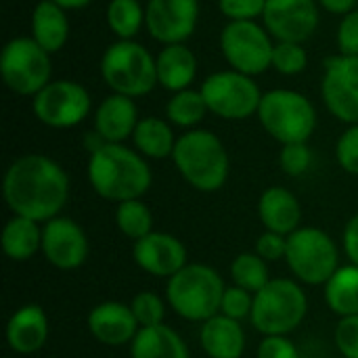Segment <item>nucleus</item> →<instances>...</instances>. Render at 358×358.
I'll use <instances>...</instances> for the list:
<instances>
[{
  "label": "nucleus",
  "mask_w": 358,
  "mask_h": 358,
  "mask_svg": "<svg viewBox=\"0 0 358 358\" xmlns=\"http://www.w3.org/2000/svg\"><path fill=\"white\" fill-rule=\"evenodd\" d=\"M2 193L15 216L48 222L57 218L67 203L69 178L65 170L46 155H23L8 166Z\"/></svg>",
  "instance_id": "f257e3e1"
},
{
  "label": "nucleus",
  "mask_w": 358,
  "mask_h": 358,
  "mask_svg": "<svg viewBox=\"0 0 358 358\" xmlns=\"http://www.w3.org/2000/svg\"><path fill=\"white\" fill-rule=\"evenodd\" d=\"M88 180L96 195L122 203L138 199L149 191L151 170L132 149L120 143H105L90 155Z\"/></svg>",
  "instance_id": "f03ea898"
},
{
  "label": "nucleus",
  "mask_w": 358,
  "mask_h": 358,
  "mask_svg": "<svg viewBox=\"0 0 358 358\" xmlns=\"http://www.w3.org/2000/svg\"><path fill=\"white\" fill-rule=\"evenodd\" d=\"M174 166L182 178L197 191H218L229 176V155L220 138L210 130H191L182 134L172 153Z\"/></svg>",
  "instance_id": "7ed1b4c3"
},
{
  "label": "nucleus",
  "mask_w": 358,
  "mask_h": 358,
  "mask_svg": "<svg viewBox=\"0 0 358 358\" xmlns=\"http://www.w3.org/2000/svg\"><path fill=\"white\" fill-rule=\"evenodd\" d=\"M224 283L220 275L206 264H187L168 281V304L170 308L187 319L206 323L216 317L224 296Z\"/></svg>",
  "instance_id": "20e7f679"
},
{
  "label": "nucleus",
  "mask_w": 358,
  "mask_h": 358,
  "mask_svg": "<svg viewBox=\"0 0 358 358\" xmlns=\"http://www.w3.org/2000/svg\"><path fill=\"white\" fill-rule=\"evenodd\" d=\"M308 300L302 287L292 279H271L254 294L252 325L264 336H287L302 325Z\"/></svg>",
  "instance_id": "39448f33"
},
{
  "label": "nucleus",
  "mask_w": 358,
  "mask_h": 358,
  "mask_svg": "<svg viewBox=\"0 0 358 358\" xmlns=\"http://www.w3.org/2000/svg\"><path fill=\"white\" fill-rule=\"evenodd\" d=\"M258 117L264 130L283 145L306 143L317 126L313 103L296 90H271L262 94Z\"/></svg>",
  "instance_id": "423d86ee"
},
{
  "label": "nucleus",
  "mask_w": 358,
  "mask_h": 358,
  "mask_svg": "<svg viewBox=\"0 0 358 358\" xmlns=\"http://www.w3.org/2000/svg\"><path fill=\"white\" fill-rule=\"evenodd\" d=\"M101 73L117 94L132 99L147 94L155 86L157 61H153L145 46L132 40H122L105 50Z\"/></svg>",
  "instance_id": "0eeeda50"
},
{
  "label": "nucleus",
  "mask_w": 358,
  "mask_h": 358,
  "mask_svg": "<svg viewBox=\"0 0 358 358\" xmlns=\"http://www.w3.org/2000/svg\"><path fill=\"white\" fill-rule=\"evenodd\" d=\"M285 260L292 273L308 285L327 283L340 268L336 241L315 227H302L287 237Z\"/></svg>",
  "instance_id": "6e6552de"
},
{
  "label": "nucleus",
  "mask_w": 358,
  "mask_h": 358,
  "mask_svg": "<svg viewBox=\"0 0 358 358\" xmlns=\"http://www.w3.org/2000/svg\"><path fill=\"white\" fill-rule=\"evenodd\" d=\"M0 71L4 84L17 94H38L50 84L48 52L34 38L10 40L2 50Z\"/></svg>",
  "instance_id": "1a4fd4ad"
},
{
  "label": "nucleus",
  "mask_w": 358,
  "mask_h": 358,
  "mask_svg": "<svg viewBox=\"0 0 358 358\" xmlns=\"http://www.w3.org/2000/svg\"><path fill=\"white\" fill-rule=\"evenodd\" d=\"M201 94L208 109L224 120H245L258 111L262 101L256 82L239 71H218L210 76L201 86Z\"/></svg>",
  "instance_id": "9d476101"
},
{
  "label": "nucleus",
  "mask_w": 358,
  "mask_h": 358,
  "mask_svg": "<svg viewBox=\"0 0 358 358\" xmlns=\"http://www.w3.org/2000/svg\"><path fill=\"white\" fill-rule=\"evenodd\" d=\"M220 46L227 61L239 73L256 76L273 65L275 46L268 34L254 21H231L220 36Z\"/></svg>",
  "instance_id": "9b49d317"
},
{
  "label": "nucleus",
  "mask_w": 358,
  "mask_h": 358,
  "mask_svg": "<svg viewBox=\"0 0 358 358\" xmlns=\"http://www.w3.org/2000/svg\"><path fill=\"white\" fill-rule=\"evenodd\" d=\"M90 111V96L84 86L61 80L46 84L34 96L36 117L50 128H71Z\"/></svg>",
  "instance_id": "f8f14e48"
},
{
  "label": "nucleus",
  "mask_w": 358,
  "mask_h": 358,
  "mask_svg": "<svg viewBox=\"0 0 358 358\" xmlns=\"http://www.w3.org/2000/svg\"><path fill=\"white\" fill-rule=\"evenodd\" d=\"M323 99L338 120L358 124V57L340 55L327 59Z\"/></svg>",
  "instance_id": "ddd939ff"
},
{
  "label": "nucleus",
  "mask_w": 358,
  "mask_h": 358,
  "mask_svg": "<svg viewBox=\"0 0 358 358\" xmlns=\"http://www.w3.org/2000/svg\"><path fill=\"white\" fill-rule=\"evenodd\" d=\"M262 17L275 38L294 44L308 40L319 25L315 0H266Z\"/></svg>",
  "instance_id": "4468645a"
},
{
  "label": "nucleus",
  "mask_w": 358,
  "mask_h": 358,
  "mask_svg": "<svg viewBox=\"0 0 358 358\" xmlns=\"http://www.w3.org/2000/svg\"><path fill=\"white\" fill-rule=\"evenodd\" d=\"M42 252L44 258L61 268L73 271L86 262L88 239L78 222L71 218H52L42 229Z\"/></svg>",
  "instance_id": "2eb2a0df"
},
{
  "label": "nucleus",
  "mask_w": 358,
  "mask_h": 358,
  "mask_svg": "<svg viewBox=\"0 0 358 358\" xmlns=\"http://www.w3.org/2000/svg\"><path fill=\"white\" fill-rule=\"evenodd\" d=\"M197 15V0H149L145 21L155 40L164 44H180L193 34Z\"/></svg>",
  "instance_id": "dca6fc26"
},
{
  "label": "nucleus",
  "mask_w": 358,
  "mask_h": 358,
  "mask_svg": "<svg viewBox=\"0 0 358 358\" xmlns=\"http://www.w3.org/2000/svg\"><path fill=\"white\" fill-rule=\"evenodd\" d=\"M132 258L145 273L153 277H174L187 266V250L182 241H178L174 235L155 231L134 241Z\"/></svg>",
  "instance_id": "f3484780"
},
{
  "label": "nucleus",
  "mask_w": 358,
  "mask_h": 358,
  "mask_svg": "<svg viewBox=\"0 0 358 358\" xmlns=\"http://www.w3.org/2000/svg\"><path fill=\"white\" fill-rule=\"evenodd\" d=\"M138 321L130 306L122 302H103L88 315L90 334L105 346H124L138 334Z\"/></svg>",
  "instance_id": "a211bd4d"
},
{
  "label": "nucleus",
  "mask_w": 358,
  "mask_h": 358,
  "mask_svg": "<svg viewBox=\"0 0 358 358\" xmlns=\"http://www.w3.org/2000/svg\"><path fill=\"white\" fill-rule=\"evenodd\" d=\"M48 340V317L38 304L21 306L6 323V342L19 355L40 350Z\"/></svg>",
  "instance_id": "6ab92c4d"
},
{
  "label": "nucleus",
  "mask_w": 358,
  "mask_h": 358,
  "mask_svg": "<svg viewBox=\"0 0 358 358\" xmlns=\"http://www.w3.org/2000/svg\"><path fill=\"white\" fill-rule=\"evenodd\" d=\"M258 214L266 231L289 237L300 229L302 206L294 193L283 187H271L262 193L258 201Z\"/></svg>",
  "instance_id": "aec40b11"
},
{
  "label": "nucleus",
  "mask_w": 358,
  "mask_h": 358,
  "mask_svg": "<svg viewBox=\"0 0 358 358\" xmlns=\"http://www.w3.org/2000/svg\"><path fill=\"white\" fill-rule=\"evenodd\" d=\"M138 126L136 105L130 96L113 94L107 96L94 115V132L105 143H122L130 134H134Z\"/></svg>",
  "instance_id": "412c9836"
},
{
  "label": "nucleus",
  "mask_w": 358,
  "mask_h": 358,
  "mask_svg": "<svg viewBox=\"0 0 358 358\" xmlns=\"http://www.w3.org/2000/svg\"><path fill=\"white\" fill-rule=\"evenodd\" d=\"M201 348L210 358H241L245 350V334L239 321L216 315L201 325Z\"/></svg>",
  "instance_id": "4be33fe9"
},
{
  "label": "nucleus",
  "mask_w": 358,
  "mask_h": 358,
  "mask_svg": "<svg viewBox=\"0 0 358 358\" xmlns=\"http://www.w3.org/2000/svg\"><path fill=\"white\" fill-rule=\"evenodd\" d=\"M132 358H189V348L182 338L168 325L141 327L130 342Z\"/></svg>",
  "instance_id": "5701e85b"
},
{
  "label": "nucleus",
  "mask_w": 358,
  "mask_h": 358,
  "mask_svg": "<svg viewBox=\"0 0 358 358\" xmlns=\"http://www.w3.org/2000/svg\"><path fill=\"white\" fill-rule=\"evenodd\" d=\"M197 73L195 55L185 44H166L157 57V82L168 90H187Z\"/></svg>",
  "instance_id": "b1692460"
},
{
  "label": "nucleus",
  "mask_w": 358,
  "mask_h": 358,
  "mask_svg": "<svg viewBox=\"0 0 358 358\" xmlns=\"http://www.w3.org/2000/svg\"><path fill=\"white\" fill-rule=\"evenodd\" d=\"M31 31H34V40L46 52H57L59 48H63L69 34V23L63 8L52 0L38 2L31 17Z\"/></svg>",
  "instance_id": "393cba45"
},
{
  "label": "nucleus",
  "mask_w": 358,
  "mask_h": 358,
  "mask_svg": "<svg viewBox=\"0 0 358 358\" xmlns=\"http://www.w3.org/2000/svg\"><path fill=\"white\" fill-rule=\"evenodd\" d=\"M2 250L10 260H29L38 250H42V231L36 220L13 216L2 231Z\"/></svg>",
  "instance_id": "a878e982"
},
{
  "label": "nucleus",
  "mask_w": 358,
  "mask_h": 358,
  "mask_svg": "<svg viewBox=\"0 0 358 358\" xmlns=\"http://www.w3.org/2000/svg\"><path fill=\"white\" fill-rule=\"evenodd\" d=\"M325 302L340 317L358 315V266H342L325 283Z\"/></svg>",
  "instance_id": "bb28decb"
},
{
  "label": "nucleus",
  "mask_w": 358,
  "mask_h": 358,
  "mask_svg": "<svg viewBox=\"0 0 358 358\" xmlns=\"http://www.w3.org/2000/svg\"><path fill=\"white\" fill-rule=\"evenodd\" d=\"M132 136H134L136 149L143 155H147V157L164 159V157L174 153L176 141H174L172 128L164 120H159V117L141 120Z\"/></svg>",
  "instance_id": "cd10ccee"
},
{
  "label": "nucleus",
  "mask_w": 358,
  "mask_h": 358,
  "mask_svg": "<svg viewBox=\"0 0 358 358\" xmlns=\"http://www.w3.org/2000/svg\"><path fill=\"white\" fill-rule=\"evenodd\" d=\"M231 277H233V283L250 294H258L268 281V266H266V260L260 258L258 254H239L233 264H231Z\"/></svg>",
  "instance_id": "c85d7f7f"
},
{
  "label": "nucleus",
  "mask_w": 358,
  "mask_h": 358,
  "mask_svg": "<svg viewBox=\"0 0 358 358\" xmlns=\"http://www.w3.org/2000/svg\"><path fill=\"white\" fill-rule=\"evenodd\" d=\"M115 224L126 237H130L134 241H138V239L147 237L149 233H153L151 210L141 199H128V201L117 203Z\"/></svg>",
  "instance_id": "c756f323"
},
{
  "label": "nucleus",
  "mask_w": 358,
  "mask_h": 358,
  "mask_svg": "<svg viewBox=\"0 0 358 358\" xmlns=\"http://www.w3.org/2000/svg\"><path fill=\"white\" fill-rule=\"evenodd\" d=\"M206 111H208L206 99L201 92H195V90L176 92L166 107L168 120L180 128H191V126L199 124L203 120Z\"/></svg>",
  "instance_id": "7c9ffc66"
},
{
  "label": "nucleus",
  "mask_w": 358,
  "mask_h": 358,
  "mask_svg": "<svg viewBox=\"0 0 358 358\" xmlns=\"http://www.w3.org/2000/svg\"><path fill=\"white\" fill-rule=\"evenodd\" d=\"M145 19V13L136 0H111L107 8V23L111 31L124 40L132 38Z\"/></svg>",
  "instance_id": "2f4dec72"
},
{
  "label": "nucleus",
  "mask_w": 358,
  "mask_h": 358,
  "mask_svg": "<svg viewBox=\"0 0 358 358\" xmlns=\"http://www.w3.org/2000/svg\"><path fill=\"white\" fill-rule=\"evenodd\" d=\"M130 308L138 321L141 327H153V325H162L164 317H166V304L162 302V298L153 292H141L132 298Z\"/></svg>",
  "instance_id": "473e14b6"
},
{
  "label": "nucleus",
  "mask_w": 358,
  "mask_h": 358,
  "mask_svg": "<svg viewBox=\"0 0 358 358\" xmlns=\"http://www.w3.org/2000/svg\"><path fill=\"white\" fill-rule=\"evenodd\" d=\"M306 52L300 44L294 42H281L273 48V67L285 76L300 73L306 67Z\"/></svg>",
  "instance_id": "72a5a7b5"
},
{
  "label": "nucleus",
  "mask_w": 358,
  "mask_h": 358,
  "mask_svg": "<svg viewBox=\"0 0 358 358\" xmlns=\"http://www.w3.org/2000/svg\"><path fill=\"white\" fill-rule=\"evenodd\" d=\"M279 162H281V168H283L285 174L302 176L310 168L313 153L306 147V143H292V145H283Z\"/></svg>",
  "instance_id": "f704fd0d"
},
{
  "label": "nucleus",
  "mask_w": 358,
  "mask_h": 358,
  "mask_svg": "<svg viewBox=\"0 0 358 358\" xmlns=\"http://www.w3.org/2000/svg\"><path fill=\"white\" fill-rule=\"evenodd\" d=\"M252 306H254V298L250 292L233 285V287H227L224 289V296H222V304H220V313L229 319H235V321H241L245 317L252 315Z\"/></svg>",
  "instance_id": "c9c22d12"
},
{
  "label": "nucleus",
  "mask_w": 358,
  "mask_h": 358,
  "mask_svg": "<svg viewBox=\"0 0 358 358\" xmlns=\"http://www.w3.org/2000/svg\"><path fill=\"white\" fill-rule=\"evenodd\" d=\"M336 155H338V162L340 166L350 172V174H357L358 176V124H352L338 141V147H336Z\"/></svg>",
  "instance_id": "e433bc0d"
},
{
  "label": "nucleus",
  "mask_w": 358,
  "mask_h": 358,
  "mask_svg": "<svg viewBox=\"0 0 358 358\" xmlns=\"http://www.w3.org/2000/svg\"><path fill=\"white\" fill-rule=\"evenodd\" d=\"M336 346L344 358H358V315L342 317L336 327Z\"/></svg>",
  "instance_id": "4c0bfd02"
},
{
  "label": "nucleus",
  "mask_w": 358,
  "mask_h": 358,
  "mask_svg": "<svg viewBox=\"0 0 358 358\" xmlns=\"http://www.w3.org/2000/svg\"><path fill=\"white\" fill-rule=\"evenodd\" d=\"M220 10L233 21H254L264 13L266 0H218Z\"/></svg>",
  "instance_id": "58836bf2"
},
{
  "label": "nucleus",
  "mask_w": 358,
  "mask_h": 358,
  "mask_svg": "<svg viewBox=\"0 0 358 358\" xmlns=\"http://www.w3.org/2000/svg\"><path fill=\"white\" fill-rule=\"evenodd\" d=\"M256 254L260 258H264L266 262H275V260L285 258V254H287V237L279 235V233H273V231H266L256 241Z\"/></svg>",
  "instance_id": "ea45409f"
},
{
  "label": "nucleus",
  "mask_w": 358,
  "mask_h": 358,
  "mask_svg": "<svg viewBox=\"0 0 358 358\" xmlns=\"http://www.w3.org/2000/svg\"><path fill=\"white\" fill-rule=\"evenodd\" d=\"M258 358H300V352L285 336H266L258 346Z\"/></svg>",
  "instance_id": "a19ab883"
},
{
  "label": "nucleus",
  "mask_w": 358,
  "mask_h": 358,
  "mask_svg": "<svg viewBox=\"0 0 358 358\" xmlns=\"http://www.w3.org/2000/svg\"><path fill=\"white\" fill-rule=\"evenodd\" d=\"M338 44H340L342 55L358 57V10L348 13L344 21L340 23Z\"/></svg>",
  "instance_id": "79ce46f5"
},
{
  "label": "nucleus",
  "mask_w": 358,
  "mask_h": 358,
  "mask_svg": "<svg viewBox=\"0 0 358 358\" xmlns=\"http://www.w3.org/2000/svg\"><path fill=\"white\" fill-rule=\"evenodd\" d=\"M344 250L352 264L358 266V214H355L344 229Z\"/></svg>",
  "instance_id": "37998d69"
},
{
  "label": "nucleus",
  "mask_w": 358,
  "mask_h": 358,
  "mask_svg": "<svg viewBox=\"0 0 358 358\" xmlns=\"http://www.w3.org/2000/svg\"><path fill=\"white\" fill-rule=\"evenodd\" d=\"M329 13H336V15H348L352 13V6L357 0H319Z\"/></svg>",
  "instance_id": "c03bdc74"
},
{
  "label": "nucleus",
  "mask_w": 358,
  "mask_h": 358,
  "mask_svg": "<svg viewBox=\"0 0 358 358\" xmlns=\"http://www.w3.org/2000/svg\"><path fill=\"white\" fill-rule=\"evenodd\" d=\"M55 4H59L61 8H82L86 6L90 0H52Z\"/></svg>",
  "instance_id": "a18cd8bd"
}]
</instances>
